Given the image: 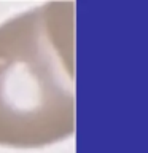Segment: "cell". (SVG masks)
I'll return each mask as SVG.
<instances>
[{
    "label": "cell",
    "mask_w": 148,
    "mask_h": 153,
    "mask_svg": "<svg viewBox=\"0 0 148 153\" xmlns=\"http://www.w3.org/2000/svg\"><path fill=\"white\" fill-rule=\"evenodd\" d=\"M73 129V3L48 2L0 24V145L37 148Z\"/></svg>",
    "instance_id": "6da1fadb"
}]
</instances>
